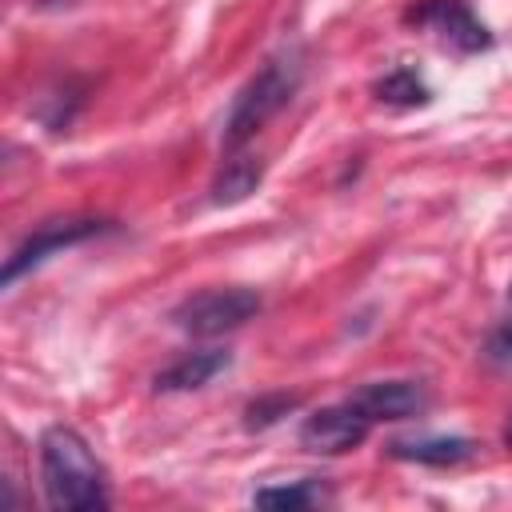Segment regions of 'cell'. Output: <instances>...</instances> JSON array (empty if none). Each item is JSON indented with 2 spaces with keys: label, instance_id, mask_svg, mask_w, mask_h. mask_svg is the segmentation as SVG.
<instances>
[{
  "label": "cell",
  "instance_id": "obj_15",
  "mask_svg": "<svg viewBox=\"0 0 512 512\" xmlns=\"http://www.w3.org/2000/svg\"><path fill=\"white\" fill-rule=\"evenodd\" d=\"M64 4H76V0H36V8H64Z\"/></svg>",
  "mask_w": 512,
  "mask_h": 512
},
{
  "label": "cell",
  "instance_id": "obj_3",
  "mask_svg": "<svg viewBox=\"0 0 512 512\" xmlns=\"http://www.w3.org/2000/svg\"><path fill=\"white\" fill-rule=\"evenodd\" d=\"M260 312V296L252 288H204V292H192L188 300H180L172 308V324L188 336H224L240 324H248L252 316Z\"/></svg>",
  "mask_w": 512,
  "mask_h": 512
},
{
  "label": "cell",
  "instance_id": "obj_13",
  "mask_svg": "<svg viewBox=\"0 0 512 512\" xmlns=\"http://www.w3.org/2000/svg\"><path fill=\"white\" fill-rule=\"evenodd\" d=\"M300 408V396H292V392H268V396H256L248 408H244V428H252V432H264V428H272V424H280L288 412H296Z\"/></svg>",
  "mask_w": 512,
  "mask_h": 512
},
{
  "label": "cell",
  "instance_id": "obj_5",
  "mask_svg": "<svg viewBox=\"0 0 512 512\" xmlns=\"http://www.w3.org/2000/svg\"><path fill=\"white\" fill-rule=\"evenodd\" d=\"M368 432H372V420L352 400H344V404H332V408L304 416L300 448H308L316 456H340V452H352L356 444H364Z\"/></svg>",
  "mask_w": 512,
  "mask_h": 512
},
{
  "label": "cell",
  "instance_id": "obj_10",
  "mask_svg": "<svg viewBox=\"0 0 512 512\" xmlns=\"http://www.w3.org/2000/svg\"><path fill=\"white\" fill-rule=\"evenodd\" d=\"M388 452L396 460H412V464H432V468H448L460 464L476 452V444L468 436H416V440H396L388 444Z\"/></svg>",
  "mask_w": 512,
  "mask_h": 512
},
{
  "label": "cell",
  "instance_id": "obj_2",
  "mask_svg": "<svg viewBox=\"0 0 512 512\" xmlns=\"http://www.w3.org/2000/svg\"><path fill=\"white\" fill-rule=\"evenodd\" d=\"M304 80V52L300 44H284L280 52H272L252 76L248 84L236 92L228 116H224V152H240L300 88Z\"/></svg>",
  "mask_w": 512,
  "mask_h": 512
},
{
  "label": "cell",
  "instance_id": "obj_1",
  "mask_svg": "<svg viewBox=\"0 0 512 512\" xmlns=\"http://www.w3.org/2000/svg\"><path fill=\"white\" fill-rule=\"evenodd\" d=\"M40 484H44L48 508H56V512H100V508H108L104 468L92 456L88 440L68 424H52L40 436Z\"/></svg>",
  "mask_w": 512,
  "mask_h": 512
},
{
  "label": "cell",
  "instance_id": "obj_14",
  "mask_svg": "<svg viewBox=\"0 0 512 512\" xmlns=\"http://www.w3.org/2000/svg\"><path fill=\"white\" fill-rule=\"evenodd\" d=\"M488 352H492L496 360H512V324H508V328H500V332L492 336Z\"/></svg>",
  "mask_w": 512,
  "mask_h": 512
},
{
  "label": "cell",
  "instance_id": "obj_7",
  "mask_svg": "<svg viewBox=\"0 0 512 512\" xmlns=\"http://www.w3.org/2000/svg\"><path fill=\"white\" fill-rule=\"evenodd\" d=\"M372 424L380 420H412L428 408V388L420 380H372V384H360L352 396H348Z\"/></svg>",
  "mask_w": 512,
  "mask_h": 512
},
{
  "label": "cell",
  "instance_id": "obj_11",
  "mask_svg": "<svg viewBox=\"0 0 512 512\" xmlns=\"http://www.w3.org/2000/svg\"><path fill=\"white\" fill-rule=\"evenodd\" d=\"M372 92H376V100L396 104V108H424L432 100V88L424 84V76L412 64H396L392 72H384L372 84Z\"/></svg>",
  "mask_w": 512,
  "mask_h": 512
},
{
  "label": "cell",
  "instance_id": "obj_9",
  "mask_svg": "<svg viewBox=\"0 0 512 512\" xmlns=\"http://www.w3.org/2000/svg\"><path fill=\"white\" fill-rule=\"evenodd\" d=\"M260 180H264V160H256V156H244V152H232L224 164H220V172H216V180H212V204L216 208H228V204H240V200H248L256 188H260Z\"/></svg>",
  "mask_w": 512,
  "mask_h": 512
},
{
  "label": "cell",
  "instance_id": "obj_8",
  "mask_svg": "<svg viewBox=\"0 0 512 512\" xmlns=\"http://www.w3.org/2000/svg\"><path fill=\"white\" fill-rule=\"evenodd\" d=\"M228 364H232L228 348H196V352L176 356L164 372H156L152 384L156 392H192V388H204L212 376H220Z\"/></svg>",
  "mask_w": 512,
  "mask_h": 512
},
{
  "label": "cell",
  "instance_id": "obj_12",
  "mask_svg": "<svg viewBox=\"0 0 512 512\" xmlns=\"http://www.w3.org/2000/svg\"><path fill=\"white\" fill-rule=\"evenodd\" d=\"M328 500V488L320 480H292V484H264L252 492L256 508H316Z\"/></svg>",
  "mask_w": 512,
  "mask_h": 512
},
{
  "label": "cell",
  "instance_id": "obj_16",
  "mask_svg": "<svg viewBox=\"0 0 512 512\" xmlns=\"http://www.w3.org/2000/svg\"><path fill=\"white\" fill-rule=\"evenodd\" d=\"M504 436H508V444H512V424H508V432H504Z\"/></svg>",
  "mask_w": 512,
  "mask_h": 512
},
{
  "label": "cell",
  "instance_id": "obj_4",
  "mask_svg": "<svg viewBox=\"0 0 512 512\" xmlns=\"http://www.w3.org/2000/svg\"><path fill=\"white\" fill-rule=\"evenodd\" d=\"M108 228H112V224H108V220H96V216H76V220H48V224H40V228L4 260L0 284L12 288L20 276L36 272V268H40L44 260H52L56 252L76 248V244H84V240H92V236H100V232H108Z\"/></svg>",
  "mask_w": 512,
  "mask_h": 512
},
{
  "label": "cell",
  "instance_id": "obj_6",
  "mask_svg": "<svg viewBox=\"0 0 512 512\" xmlns=\"http://www.w3.org/2000/svg\"><path fill=\"white\" fill-rule=\"evenodd\" d=\"M408 24L436 32L456 52H484L492 44V32L476 20V12L464 0H424L408 12Z\"/></svg>",
  "mask_w": 512,
  "mask_h": 512
}]
</instances>
